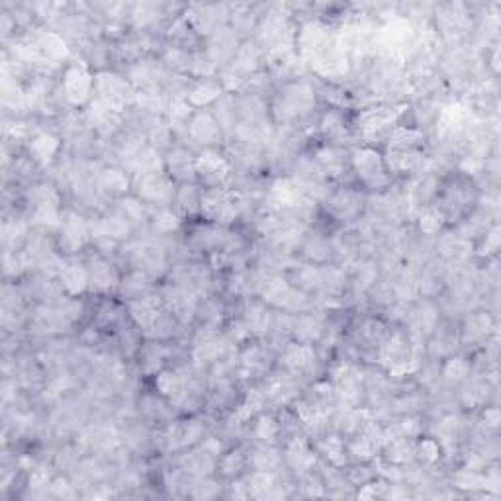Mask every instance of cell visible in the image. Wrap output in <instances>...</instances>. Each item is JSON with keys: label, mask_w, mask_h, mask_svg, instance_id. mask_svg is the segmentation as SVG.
<instances>
[{"label": "cell", "mask_w": 501, "mask_h": 501, "mask_svg": "<svg viewBox=\"0 0 501 501\" xmlns=\"http://www.w3.org/2000/svg\"><path fill=\"white\" fill-rule=\"evenodd\" d=\"M59 147H61V142L59 137H55L53 134H38L30 143V155L35 163H42V165H47L55 155H57Z\"/></svg>", "instance_id": "16"}, {"label": "cell", "mask_w": 501, "mask_h": 501, "mask_svg": "<svg viewBox=\"0 0 501 501\" xmlns=\"http://www.w3.org/2000/svg\"><path fill=\"white\" fill-rule=\"evenodd\" d=\"M135 188L139 198L147 202H168L175 196L173 180L163 173L157 175H139L135 180Z\"/></svg>", "instance_id": "9"}, {"label": "cell", "mask_w": 501, "mask_h": 501, "mask_svg": "<svg viewBox=\"0 0 501 501\" xmlns=\"http://www.w3.org/2000/svg\"><path fill=\"white\" fill-rule=\"evenodd\" d=\"M168 171L176 180H190L196 176V159L190 157V153L183 149H175L168 155Z\"/></svg>", "instance_id": "19"}, {"label": "cell", "mask_w": 501, "mask_h": 501, "mask_svg": "<svg viewBox=\"0 0 501 501\" xmlns=\"http://www.w3.org/2000/svg\"><path fill=\"white\" fill-rule=\"evenodd\" d=\"M59 280H61V286L65 288V292L71 296L83 294L91 284L88 270L81 265H63L59 270Z\"/></svg>", "instance_id": "12"}, {"label": "cell", "mask_w": 501, "mask_h": 501, "mask_svg": "<svg viewBox=\"0 0 501 501\" xmlns=\"http://www.w3.org/2000/svg\"><path fill=\"white\" fill-rule=\"evenodd\" d=\"M398 114H400V110L390 108V106L370 108L359 116V129L364 135H374L382 132L388 124H392Z\"/></svg>", "instance_id": "11"}, {"label": "cell", "mask_w": 501, "mask_h": 501, "mask_svg": "<svg viewBox=\"0 0 501 501\" xmlns=\"http://www.w3.org/2000/svg\"><path fill=\"white\" fill-rule=\"evenodd\" d=\"M200 209L204 216L216 224H231L239 214V194L221 188H208L202 194Z\"/></svg>", "instance_id": "1"}, {"label": "cell", "mask_w": 501, "mask_h": 501, "mask_svg": "<svg viewBox=\"0 0 501 501\" xmlns=\"http://www.w3.org/2000/svg\"><path fill=\"white\" fill-rule=\"evenodd\" d=\"M415 454L421 460H425V462H434L441 456V447H439V443L434 439H425V441H421L415 447Z\"/></svg>", "instance_id": "40"}, {"label": "cell", "mask_w": 501, "mask_h": 501, "mask_svg": "<svg viewBox=\"0 0 501 501\" xmlns=\"http://www.w3.org/2000/svg\"><path fill=\"white\" fill-rule=\"evenodd\" d=\"M86 270H88V278H91L92 288H96V290H100V292L102 290L112 288L114 282H116V276H114L112 265L106 263L104 259H100V257L92 259L91 268H86Z\"/></svg>", "instance_id": "22"}, {"label": "cell", "mask_w": 501, "mask_h": 501, "mask_svg": "<svg viewBox=\"0 0 501 501\" xmlns=\"http://www.w3.org/2000/svg\"><path fill=\"white\" fill-rule=\"evenodd\" d=\"M280 433V425L272 415H260L257 425H255V434L259 437L263 443H275L276 437Z\"/></svg>", "instance_id": "33"}, {"label": "cell", "mask_w": 501, "mask_h": 501, "mask_svg": "<svg viewBox=\"0 0 501 501\" xmlns=\"http://www.w3.org/2000/svg\"><path fill=\"white\" fill-rule=\"evenodd\" d=\"M120 209H122V217H124L127 224H129V221H139L143 217V206L137 200H134V198L122 200Z\"/></svg>", "instance_id": "43"}, {"label": "cell", "mask_w": 501, "mask_h": 501, "mask_svg": "<svg viewBox=\"0 0 501 501\" xmlns=\"http://www.w3.org/2000/svg\"><path fill=\"white\" fill-rule=\"evenodd\" d=\"M306 250H308V255L311 259L323 260L327 259V255H329V253H327V250H329V245H327V241H323V239L316 237V239H311V241L308 243Z\"/></svg>", "instance_id": "45"}, {"label": "cell", "mask_w": 501, "mask_h": 501, "mask_svg": "<svg viewBox=\"0 0 501 501\" xmlns=\"http://www.w3.org/2000/svg\"><path fill=\"white\" fill-rule=\"evenodd\" d=\"M221 472L226 474V476H235V474H239L243 470V466H245V456H243L239 451H234L229 452V454H226L224 459H221Z\"/></svg>", "instance_id": "38"}, {"label": "cell", "mask_w": 501, "mask_h": 501, "mask_svg": "<svg viewBox=\"0 0 501 501\" xmlns=\"http://www.w3.org/2000/svg\"><path fill=\"white\" fill-rule=\"evenodd\" d=\"M284 364L294 372L308 370L313 364V349L306 342H294L284 352Z\"/></svg>", "instance_id": "20"}, {"label": "cell", "mask_w": 501, "mask_h": 501, "mask_svg": "<svg viewBox=\"0 0 501 501\" xmlns=\"http://www.w3.org/2000/svg\"><path fill=\"white\" fill-rule=\"evenodd\" d=\"M382 360L390 374H405L413 364V347L405 335L396 333L382 347Z\"/></svg>", "instance_id": "2"}, {"label": "cell", "mask_w": 501, "mask_h": 501, "mask_svg": "<svg viewBox=\"0 0 501 501\" xmlns=\"http://www.w3.org/2000/svg\"><path fill=\"white\" fill-rule=\"evenodd\" d=\"M321 129H323V134L331 135V137L341 135L342 129H345L341 114H337V112H327L323 120H321Z\"/></svg>", "instance_id": "41"}, {"label": "cell", "mask_w": 501, "mask_h": 501, "mask_svg": "<svg viewBox=\"0 0 501 501\" xmlns=\"http://www.w3.org/2000/svg\"><path fill=\"white\" fill-rule=\"evenodd\" d=\"M386 459L392 464H405L415 456V444L411 443L410 439L405 437H396V439H388L384 443Z\"/></svg>", "instance_id": "21"}, {"label": "cell", "mask_w": 501, "mask_h": 501, "mask_svg": "<svg viewBox=\"0 0 501 501\" xmlns=\"http://www.w3.org/2000/svg\"><path fill=\"white\" fill-rule=\"evenodd\" d=\"M247 327H249L250 331H257V333H260V331H267L268 327V311L260 304H253L249 308V311H247Z\"/></svg>", "instance_id": "36"}, {"label": "cell", "mask_w": 501, "mask_h": 501, "mask_svg": "<svg viewBox=\"0 0 501 501\" xmlns=\"http://www.w3.org/2000/svg\"><path fill=\"white\" fill-rule=\"evenodd\" d=\"M200 194L196 192V188L194 186H183L180 190H178V194H176V208L180 209V212H194V209L200 208Z\"/></svg>", "instance_id": "35"}, {"label": "cell", "mask_w": 501, "mask_h": 501, "mask_svg": "<svg viewBox=\"0 0 501 501\" xmlns=\"http://www.w3.org/2000/svg\"><path fill=\"white\" fill-rule=\"evenodd\" d=\"M100 184L106 190H110V192H127V188H129V178H127L124 171H120V168H106V171H102Z\"/></svg>", "instance_id": "30"}, {"label": "cell", "mask_w": 501, "mask_h": 501, "mask_svg": "<svg viewBox=\"0 0 501 501\" xmlns=\"http://www.w3.org/2000/svg\"><path fill=\"white\" fill-rule=\"evenodd\" d=\"M484 421L488 427H497V423H500V411L495 410V408H492V410H485Z\"/></svg>", "instance_id": "50"}, {"label": "cell", "mask_w": 501, "mask_h": 501, "mask_svg": "<svg viewBox=\"0 0 501 501\" xmlns=\"http://www.w3.org/2000/svg\"><path fill=\"white\" fill-rule=\"evenodd\" d=\"M2 92H4V96H2V98H4V104H16V102L24 100L25 96V94L20 92L18 84L14 83V81H10V79H4Z\"/></svg>", "instance_id": "44"}, {"label": "cell", "mask_w": 501, "mask_h": 501, "mask_svg": "<svg viewBox=\"0 0 501 501\" xmlns=\"http://www.w3.org/2000/svg\"><path fill=\"white\" fill-rule=\"evenodd\" d=\"M286 460H288V464H290L296 472H298V470H300V472H306V470H309V468L316 464V452H311V449H309L306 441L294 439L290 447H288V451H286Z\"/></svg>", "instance_id": "18"}, {"label": "cell", "mask_w": 501, "mask_h": 501, "mask_svg": "<svg viewBox=\"0 0 501 501\" xmlns=\"http://www.w3.org/2000/svg\"><path fill=\"white\" fill-rule=\"evenodd\" d=\"M329 204H331V208L339 216H352L359 209V198L351 190H341V192L333 194V198L329 200Z\"/></svg>", "instance_id": "31"}, {"label": "cell", "mask_w": 501, "mask_h": 501, "mask_svg": "<svg viewBox=\"0 0 501 501\" xmlns=\"http://www.w3.org/2000/svg\"><path fill=\"white\" fill-rule=\"evenodd\" d=\"M30 204H34V209L38 208H57L59 206V196L57 192L50 188V186H34L30 194Z\"/></svg>", "instance_id": "32"}, {"label": "cell", "mask_w": 501, "mask_h": 501, "mask_svg": "<svg viewBox=\"0 0 501 501\" xmlns=\"http://www.w3.org/2000/svg\"><path fill=\"white\" fill-rule=\"evenodd\" d=\"M237 51V38L231 30L227 28H216L214 34L209 38V50L208 55L214 59V63H217L219 59H227L235 55Z\"/></svg>", "instance_id": "13"}, {"label": "cell", "mask_w": 501, "mask_h": 501, "mask_svg": "<svg viewBox=\"0 0 501 501\" xmlns=\"http://www.w3.org/2000/svg\"><path fill=\"white\" fill-rule=\"evenodd\" d=\"M470 110L462 104H451L449 108L443 110V114L439 117V132L443 135H454L462 132L466 127L470 120Z\"/></svg>", "instance_id": "14"}, {"label": "cell", "mask_w": 501, "mask_h": 501, "mask_svg": "<svg viewBox=\"0 0 501 501\" xmlns=\"http://www.w3.org/2000/svg\"><path fill=\"white\" fill-rule=\"evenodd\" d=\"M212 495H216V484L214 482H202L194 490V497H212Z\"/></svg>", "instance_id": "49"}, {"label": "cell", "mask_w": 501, "mask_h": 501, "mask_svg": "<svg viewBox=\"0 0 501 501\" xmlns=\"http://www.w3.org/2000/svg\"><path fill=\"white\" fill-rule=\"evenodd\" d=\"M196 176H200L209 188H219V184L226 183L229 176V165L221 155L204 151L200 157H196Z\"/></svg>", "instance_id": "8"}, {"label": "cell", "mask_w": 501, "mask_h": 501, "mask_svg": "<svg viewBox=\"0 0 501 501\" xmlns=\"http://www.w3.org/2000/svg\"><path fill=\"white\" fill-rule=\"evenodd\" d=\"M180 224V219L173 214V212H161L159 216H155V229L161 234H171L175 231Z\"/></svg>", "instance_id": "42"}, {"label": "cell", "mask_w": 501, "mask_h": 501, "mask_svg": "<svg viewBox=\"0 0 501 501\" xmlns=\"http://www.w3.org/2000/svg\"><path fill=\"white\" fill-rule=\"evenodd\" d=\"M321 452L333 464H342L345 462V444H342L339 437H327L326 441L321 443Z\"/></svg>", "instance_id": "37"}, {"label": "cell", "mask_w": 501, "mask_h": 501, "mask_svg": "<svg viewBox=\"0 0 501 501\" xmlns=\"http://www.w3.org/2000/svg\"><path fill=\"white\" fill-rule=\"evenodd\" d=\"M352 167L357 171V175L368 184H384L386 183V168L384 159L380 157V153L374 149H359L352 155Z\"/></svg>", "instance_id": "5"}, {"label": "cell", "mask_w": 501, "mask_h": 501, "mask_svg": "<svg viewBox=\"0 0 501 501\" xmlns=\"http://www.w3.org/2000/svg\"><path fill=\"white\" fill-rule=\"evenodd\" d=\"M316 163L326 171L327 175H341L345 168L342 155L335 147H321L316 153Z\"/></svg>", "instance_id": "27"}, {"label": "cell", "mask_w": 501, "mask_h": 501, "mask_svg": "<svg viewBox=\"0 0 501 501\" xmlns=\"http://www.w3.org/2000/svg\"><path fill=\"white\" fill-rule=\"evenodd\" d=\"M94 83H96V88L100 94L98 98L102 102H106L114 110H117V112L122 110L125 102L129 100V96H135V94H132L129 83L122 76L112 75V73H100L94 79Z\"/></svg>", "instance_id": "4"}, {"label": "cell", "mask_w": 501, "mask_h": 501, "mask_svg": "<svg viewBox=\"0 0 501 501\" xmlns=\"http://www.w3.org/2000/svg\"><path fill=\"white\" fill-rule=\"evenodd\" d=\"M313 104H316V94L308 84H290L278 104V110H282L284 120H290V117L306 114Z\"/></svg>", "instance_id": "6"}, {"label": "cell", "mask_w": 501, "mask_h": 501, "mask_svg": "<svg viewBox=\"0 0 501 501\" xmlns=\"http://www.w3.org/2000/svg\"><path fill=\"white\" fill-rule=\"evenodd\" d=\"M91 235V227L84 221L83 216H79L75 212H69L65 219L61 221V237H59V245L61 249L67 253H75L83 247L84 243L88 241Z\"/></svg>", "instance_id": "7"}, {"label": "cell", "mask_w": 501, "mask_h": 501, "mask_svg": "<svg viewBox=\"0 0 501 501\" xmlns=\"http://www.w3.org/2000/svg\"><path fill=\"white\" fill-rule=\"evenodd\" d=\"M260 59V50L257 43H245L243 47L237 50V55H235V65L234 71L237 73H250L257 69V63Z\"/></svg>", "instance_id": "25"}, {"label": "cell", "mask_w": 501, "mask_h": 501, "mask_svg": "<svg viewBox=\"0 0 501 501\" xmlns=\"http://www.w3.org/2000/svg\"><path fill=\"white\" fill-rule=\"evenodd\" d=\"M321 329H323V327H321L318 319L309 318V316H304V318H300L294 323V335H296V339H300V342H306V345L319 339Z\"/></svg>", "instance_id": "28"}, {"label": "cell", "mask_w": 501, "mask_h": 501, "mask_svg": "<svg viewBox=\"0 0 501 501\" xmlns=\"http://www.w3.org/2000/svg\"><path fill=\"white\" fill-rule=\"evenodd\" d=\"M443 374L447 376V380H454V382L462 380V378L468 374L466 360L460 359V357H454V359L447 360V364H444L443 368Z\"/></svg>", "instance_id": "39"}, {"label": "cell", "mask_w": 501, "mask_h": 501, "mask_svg": "<svg viewBox=\"0 0 501 501\" xmlns=\"http://www.w3.org/2000/svg\"><path fill=\"white\" fill-rule=\"evenodd\" d=\"M94 79L88 73L86 65H73L65 71L63 75V94L71 104L81 106L91 98Z\"/></svg>", "instance_id": "3"}, {"label": "cell", "mask_w": 501, "mask_h": 501, "mask_svg": "<svg viewBox=\"0 0 501 501\" xmlns=\"http://www.w3.org/2000/svg\"><path fill=\"white\" fill-rule=\"evenodd\" d=\"M155 384H157V390H159L161 396H165V398L178 400V398H183L184 393H186L184 392L183 376L175 372V370H161Z\"/></svg>", "instance_id": "23"}, {"label": "cell", "mask_w": 501, "mask_h": 501, "mask_svg": "<svg viewBox=\"0 0 501 501\" xmlns=\"http://www.w3.org/2000/svg\"><path fill=\"white\" fill-rule=\"evenodd\" d=\"M147 288H149V282H147L145 275H142V272H134V275L127 276V278L124 280V284H122V292H124L127 298H132V300H139L142 294L145 292Z\"/></svg>", "instance_id": "34"}, {"label": "cell", "mask_w": 501, "mask_h": 501, "mask_svg": "<svg viewBox=\"0 0 501 501\" xmlns=\"http://www.w3.org/2000/svg\"><path fill=\"white\" fill-rule=\"evenodd\" d=\"M190 114H192V106L188 102L175 100L171 104V117L175 122H184L186 117H190Z\"/></svg>", "instance_id": "47"}, {"label": "cell", "mask_w": 501, "mask_h": 501, "mask_svg": "<svg viewBox=\"0 0 501 501\" xmlns=\"http://www.w3.org/2000/svg\"><path fill=\"white\" fill-rule=\"evenodd\" d=\"M497 247H500V229L493 227L492 231L485 234V241H484V247H482V253H485V255H488V253H495Z\"/></svg>", "instance_id": "48"}, {"label": "cell", "mask_w": 501, "mask_h": 501, "mask_svg": "<svg viewBox=\"0 0 501 501\" xmlns=\"http://www.w3.org/2000/svg\"><path fill=\"white\" fill-rule=\"evenodd\" d=\"M188 134H190L194 142L204 143V145H212V143H216L217 139L221 137V124H219L212 114L200 112V114H196V116H192V120H190Z\"/></svg>", "instance_id": "10"}, {"label": "cell", "mask_w": 501, "mask_h": 501, "mask_svg": "<svg viewBox=\"0 0 501 501\" xmlns=\"http://www.w3.org/2000/svg\"><path fill=\"white\" fill-rule=\"evenodd\" d=\"M219 94H221V84L214 83V81H202L188 94V104L190 106H206L209 102L219 98Z\"/></svg>", "instance_id": "24"}, {"label": "cell", "mask_w": 501, "mask_h": 501, "mask_svg": "<svg viewBox=\"0 0 501 501\" xmlns=\"http://www.w3.org/2000/svg\"><path fill=\"white\" fill-rule=\"evenodd\" d=\"M35 47L42 55V61H63L69 55L67 43L55 32H45L40 35L35 42Z\"/></svg>", "instance_id": "15"}, {"label": "cell", "mask_w": 501, "mask_h": 501, "mask_svg": "<svg viewBox=\"0 0 501 501\" xmlns=\"http://www.w3.org/2000/svg\"><path fill=\"white\" fill-rule=\"evenodd\" d=\"M423 135L419 134L418 129H410V127H396L390 135V147L393 151H410L418 149L421 145Z\"/></svg>", "instance_id": "26"}, {"label": "cell", "mask_w": 501, "mask_h": 501, "mask_svg": "<svg viewBox=\"0 0 501 501\" xmlns=\"http://www.w3.org/2000/svg\"><path fill=\"white\" fill-rule=\"evenodd\" d=\"M444 224V214L437 206H427L419 214V229L425 235H434L441 231Z\"/></svg>", "instance_id": "29"}, {"label": "cell", "mask_w": 501, "mask_h": 501, "mask_svg": "<svg viewBox=\"0 0 501 501\" xmlns=\"http://www.w3.org/2000/svg\"><path fill=\"white\" fill-rule=\"evenodd\" d=\"M278 462H280L278 454H276V452H270V451L259 452V454H257V459H255V464H257V468H259V470H267V472L275 470V468L278 466Z\"/></svg>", "instance_id": "46"}, {"label": "cell", "mask_w": 501, "mask_h": 501, "mask_svg": "<svg viewBox=\"0 0 501 501\" xmlns=\"http://www.w3.org/2000/svg\"><path fill=\"white\" fill-rule=\"evenodd\" d=\"M159 313V304L153 298H139V300H132L129 304V316L137 323V327H145V329L153 327Z\"/></svg>", "instance_id": "17"}]
</instances>
